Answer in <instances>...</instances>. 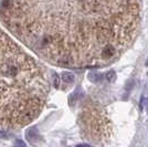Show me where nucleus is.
I'll use <instances>...</instances> for the list:
<instances>
[{"label": "nucleus", "instance_id": "obj_3", "mask_svg": "<svg viewBox=\"0 0 148 147\" xmlns=\"http://www.w3.org/2000/svg\"><path fill=\"white\" fill-rule=\"evenodd\" d=\"M115 79H116V73L114 71H110L106 73V80L108 82H114Z\"/></svg>", "mask_w": 148, "mask_h": 147}, {"label": "nucleus", "instance_id": "obj_5", "mask_svg": "<svg viewBox=\"0 0 148 147\" xmlns=\"http://www.w3.org/2000/svg\"><path fill=\"white\" fill-rule=\"evenodd\" d=\"M144 104H145V107H146V110L148 111V98H145V101H144Z\"/></svg>", "mask_w": 148, "mask_h": 147}, {"label": "nucleus", "instance_id": "obj_1", "mask_svg": "<svg viewBox=\"0 0 148 147\" xmlns=\"http://www.w3.org/2000/svg\"><path fill=\"white\" fill-rule=\"evenodd\" d=\"M48 93L42 67L0 28V129L21 128L32 122Z\"/></svg>", "mask_w": 148, "mask_h": 147}, {"label": "nucleus", "instance_id": "obj_4", "mask_svg": "<svg viewBox=\"0 0 148 147\" xmlns=\"http://www.w3.org/2000/svg\"><path fill=\"white\" fill-rule=\"evenodd\" d=\"M59 83H60V80H59V76L58 75H56V79H54V85L58 87L59 86Z\"/></svg>", "mask_w": 148, "mask_h": 147}, {"label": "nucleus", "instance_id": "obj_2", "mask_svg": "<svg viewBox=\"0 0 148 147\" xmlns=\"http://www.w3.org/2000/svg\"><path fill=\"white\" fill-rule=\"evenodd\" d=\"M62 79H63V81H64L65 83L71 84V83L74 81V75L72 73H70V72H64V73H63V76H62Z\"/></svg>", "mask_w": 148, "mask_h": 147}]
</instances>
